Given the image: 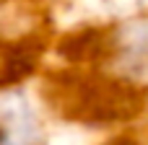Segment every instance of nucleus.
Wrapping results in <instances>:
<instances>
[{"label":"nucleus","instance_id":"f257e3e1","mask_svg":"<svg viewBox=\"0 0 148 145\" xmlns=\"http://www.w3.org/2000/svg\"><path fill=\"white\" fill-rule=\"evenodd\" d=\"M114 62L127 80L148 86V18H133L120 26Z\"/></svg>","mask_w":148,"mask_h":145},{"label":"nucleus","instance_id":"f03ea898","mask_svg":"<svg viewBox=\"0 0 148 145\" xmlns=\"http://www.w3.org/2000/svg\"><path fill=\"white\" fill-rule=\"evenodd\" d=\"M0 145H44L39 119L26 104H13L0 119Z\"/></svg>","mask_w":148,"mask_h":145}]
</instances>
